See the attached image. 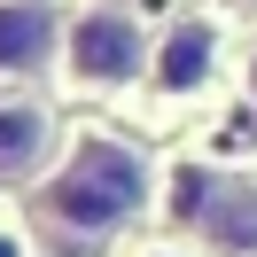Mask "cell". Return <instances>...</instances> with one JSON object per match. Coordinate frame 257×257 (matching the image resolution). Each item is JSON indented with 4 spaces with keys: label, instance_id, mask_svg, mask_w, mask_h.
Listing matches in <instances>:
<instances>
[{
    "label": "cell",
    "instance_id": "4",
    "mask_svg": "<svg viewBox=\"0 0 257 257\" xmlns=\"http://www.w3.org/2000/svg\"><path fill=\"white\" fill-rule=\"evenodd\" d=\"M55 47H63V24L47 0H0V70H39Z\"/></svg>",
    "mask_w": 257,
    "mask_h": 257
},
{
    "label": "cell",
    "instance_id": "3",
    "mask_svg": "<svg viewBox=\"0 0 257 257\" xmlns=\"http://www.w3.org/2000/svg\"><path fill=\"white\" fill-rule=\"evenodd\" d=\"M63 63L78 86H133L148 70V39L133 24V8H86L63 32Z\"/></svg>",
    "mask_w": 257,
    "mask_h": 257
},
{
    "label": "cell",
    "instance_id": "7",
    "mask_svg": "<svg viewBox=\"0 0 257 257\" xmlns=\"http://www.w3.org/2000/svg\"><path fill=\"white\" fill-rule=\"evenodd\" d=\"M249 94H257V55H249Z\"/></svg>",
    "mask_w": 257,
    "mask_h": 257
},
{
    "label": "cell",
    "instance_id": "5",
    "mask_svg": "<svg viewBox=\"0 0 257 257\" xmlns=\"http://www.w3.org/2000/svg\"><path fill=\"white\" fill-rule=\"evenodd\" d=\"M210 55H218V32L210 24H172L164 47H156V86L164 94H195L210 78Z\"/></svg>",
    "mask_w": 257,
    "mask_h": 257
},
{
    "label": "cell",
    "instance_id": "6",
    "mask_svg": "<svg viewBox=\"0 0 257 257\" xmlns=\"http://www.w3.org/2000/svg\"><path fill=\"white\" fill-rule=\"evenodd\" d=\"M55 125L39 109H24V101H0V179H32L39 156H47Z\"/></svg>",
    "mask_w": 257,
    "mask_h": 257
},
{
    "label": "cell",
    "instance_id": "2",
    "mask_svg": "<svg viewBox=\"0 0 257 257\" xmlns=\"http://www.w3.org/2000/svg\"><path fill=\"white\" fill-rule=\"evenodd\" d=\"M172 218L218 257H257V187L226 179L210 164H179L172 172Z\"/></svg>",
    "mask_w": 257,
    "mask_h": 257
},
{
    "label": "cell",
    "instance_id": "1",
    "mask_svg": "<svg viewBox=\"0 0 257 257\" xmlns=\"http://www.w3.org/2000/svg\"><path fill=\"white\" fill-rule=\"evenodd\" d=\"M148 210V164L133 141H109V133H86L70 148L63 172H47V187L32 195V218L47 241H63L70 257H86L94 241L125 234Z\"/></svg>",
    "mask_w": 257,
    "mask_h": 257
},
{
    "label": "cell",
    "instance_id": "8",
    "mask_svg": "<svg viewBox=\"0 0 257 257\" xmlns=\"http://www.w3.org/2000/svg\"><path fill=\"white\" fill-rule=\"evenodd\" d=\"M234 8H249V0H234Z\"/></svg>",
    "mask_w": 257,
    "mask_h": 257
}]
</instances>
